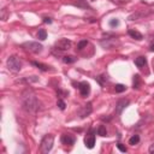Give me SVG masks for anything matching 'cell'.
Returning a JSON list of instances; mask_svg holds the SVG:
<instances>
[{"mask_svg": "<svg viewBox=\"0 0 154 154\" xmlns=\"http://www.w3.org/2000/svg\"><path fill=\"white\" fill-rule=\"evenodd\" d=\"M43 23H46V24H51V23H52V18L45 17V18H43Z\"/></svg>", "mask_w": 154, "mask_h": 154, "instance_id": "26", "label": "cell"}, {"mask_svg": "<svg viewBox=\"0 0 154 154\" xmlns=\"http://www.w3.org/2000/svg\"><path fill=\"white\" fill-rule=\"evenodd\" d=\"M98 135H100V136H106L107 135V130H106V128L104 126V125H100L99 128H98Z\"/></svg>", "mask_w": 154, "mask_h": 154, "instance_id": "19", "label": "cell"}, {"mask_svg": "<svg viewBox=\"0 0 154 154\" xmlns=\"http://www.w3.org/2000/svg\"><path fill=\"white\" fill-rule=\"evenodd\" d=\"M87 45H88V41L87 40H82V41L78 42V45H77V48H78V49H83L84 47H87Z\"/></svg>", "mask_w": 154, "mask_h": 154, "instance_id": "21", "label": "cell"}, {"mask_svg": "<svg viewBox=\"0 0 154 154\" xmlns=\"http://www.w3.org/2000/svg\"><path fill=\"white\" fill-rule=\"evenodd\" d=\"M150 51H154V43L150 45Z\"/></svg>", "mask_w": 154, "mask_h": 154, "instance_id": "28", "label": "cell"}, {"mask_svg": "<svg viewBox=\"0 0 154 154\" xmlns=\"http://www.w3.org/2000/svg\"><path fill=\"white\" fill-rule=\"evenodd\" d=\"M23 107L29 112H35L39 110V100L31 92H25L23 94Z\"/></svg>", "mask_w": 154, "mask_h": 154, "instance_id": "1", "label": "cell"}, {"mask_svg": "<svg viewBox=\"0 0 154 154\" xmlns=\"http://www.w3.org/2000/svg\"><path fill=\"white\" fill-rule=\"evenodd\" d=\"M57 105H58V107H59L61 111H64V110H65V106H66V105H65V102H64L61 99H58V101H57Z\"/></svg>", "mask_w": 154, "mask_h": 154, "instance_id": "22", "label": "cell"}, {"mask_svg": "<svg viewBox=\"0 0 154 154\" xmlns=\"http://www.w3.org/2000/svg\"><path fill=\"white\" fill-rule=\"evenodd\" d=\"M75 141H76L75 136H72V135H70V134H64V135L61 136V142H63L64 144H66V146H72V144L75 143Z\"/></svg>", "mask_w": 154, "mask_h": 154, "instance_id": "8", "label": "cell"}, {"mask_svg": "<svg viewBox=\"0 0 154 154\" xmlns=\"http://www.w3.org/2000/svg\"><path fill=\"white\" fill-rule=\"evenodd\" d=\"M153 43H154V41H153Z\"/></svg>", "mask_w": 154, "mask_h": 154, "instance_id": "29", "label": "cell"}, {"mask_svg": "<svg viewBox=\"0 0 154 154\" xmlns=\"http://www.w3.org/2000/svg\"><path fill=\"white\" fill-rule=\"evenodd\" d=\"M92 104H87L84 107H83V111L81 112V117L82 118H84V117H87V116H89L90 113H92Z\"/></svg>", "mask_w": 154, "mask_h": 154, "instance_id": "11", "label": "cell"}, {"mask_svg": "<svg viewBox=\"0 0 154 154\" xmlns=\"http://www.w3.org/2000/svg\"><path fill=\"white\" fill-rule=\"evenodd\" d=\"M63 61L65 64H72L76 61V58L73 55H65V57H63Z\"/></svg>", "mask_w": 154, "mask_h": 154, "instance_id": "16", "label": "cell"}, {"mask_svg": "<svg viewBox=\"0 0 154 154\" xmlns=\"http://www.w3.org/2000/svg\"><path fill=\"white\" fill-rule=\"evenodd\" d=\"M71 46H72V42H71L70 40H67V39H60L59 41H57V42L54 43V48H55V49H59V51H61V52L70 49Z\"/></svg>", "mask_w": 154, "mask_h": 154, "instance_id": "5", "label": "cell"}, {"mask_svg": "<svg viewBox=\"0 0 154 154\" xmlns=\"http://www.w3.org/2000/svg\"><path fill=\"white\" fill-rule=\"evenodd\" d=\"M7 67L12 72H19L22 69V61L19 60V58L17 55H11L7 59Z\"/></svg>", "mask_w": 154, "mask_h": 154, "instance_id": "3", "label": "cell"}, {"mask_svg": "<svg viewBox=\"0 0 154 154\" xmlns=\"http://www.w3.org/2000/svg\"><path fill=\"white\" fill-rule=\"evenodd\" d=\"M37 37H39V40H41V41L46 40V39H47V33H46V30H45V29H40L39 33H37Z\"/></svg>", "mask_w": 154, "mask_h": 154, "instance_id": "18", "label": "cell"}, {"mask_svg": "<svg viewBox=\"0 0 154 154\" xmlns=\"http://www.w3.org/2000/svg\"><path fill=\"white\" fill-rule=\"evenodd\" d=\"M117 147H118V149H119L120 152H123V153H125V152H126V147H125L124 144H122V143H118V144H117Z\"/></svg>", "mask_w": 154, "mask_h": 154, "instance_id": "25", "label": "cell"}, {"mask_svg": "<svg viewBox=\"0 0 154 154\" xmlns=\"http://www.w3.org/2000/svg\"><path fill=\"white\" fill-rule=\"evenodd\" d=\"M128 33H129V35H130L132 39H135V40H142V37H143L141 33H138L137 30H134V29H130Z\"/></svg>", "mask_w": 154, "mask_h": 154, "instance_id": "12", "label": "cell"}, {"mask_svg": "<svg viewBox=\"0 0 154 154\" xmlns=\"http://www.w3.org/2000/svg\"><path fill=\"white\" fill-rule=\"evenodd\" d=\"M138 142H140V136L138 135H132L130 137V140H129V144H131V146H135Z\"/></svg>", "mask_w": 154, "mask_h": 154, "instance_id": "17", "label": "cell"}, {"mask_svg": "<svg viewBox=\"0 0 154 154\" xmlns=\"http://www.w3.org/2000/svg\"><path fill=\"white\" fill-rule=\"evenodd\" d=\"M7 17H9L7 10H6V9H3V10H1V19H3V21H6Z\"/></svg>", "mask_w": 154, "mask_h": 154, "instance_id": "23", "label": "cell"}, {"mask_svg": "<svg viewBox=\"0 0 154 154\" xmlns=\"http://www.w3.org/2000/svg\"><path fill=\"white\" fill-rule=\"evenodd\" d=\"M78 86V89H80V93L82 96H88L89 93H90V84L88 82H81L77 84Z\"/></svg>", "mask_w": 154, "mask_h": 154, "instance_id": "6", "label": "cell"}, {"mask_svg": "<svg viewBox=\"0 0 154 154\" xmlns=\"http://www.w3.org/2000/svg\"><path fill=\"white\" fill-rule=\"evenodd\" d=\"M31 64H33L34 66H36L37 69L42 70V71H48V70H49V66H48V65H45V64H42V63H39V61H33Z\"/></svg>", "mask_w": 154, "mask_h": 154, "instance_id": "13", "label": "cell"}, {"mask_svg": "<svg viewBox=\"0 0 154 154\" xmlns=\"http://www.w3.org/2000/svg\"><path fill=\"white\" fill-rule=\"evenodd\" d=\"M149 153H154V143L153 144H150V147H149Z\"/></svg>", "mask_w": 154, "mask_h": 154, "instance_id": "27", "label": "cell"}, {"mask_svg": "<svg viewBox=\"0 0 154 154\" xmlns=\"http://www.w3.org/2000/svg\"><path fill=\"white\" fill-rule=\"evenodd\" d=\"M22 47H23V48H24L27 52L35 53V54L40 53V52L42 51V48H43L41 43L35 42V41H28V42H24V43L22 45Z\"/></svg>", "mask_w": 154, "mask_h": 154, "instance_id": "4", "label": "cell"}, {"mask_svg": "<svg viewBox=\"0 0 154 154\" xmlns=\"http://www.w3.org/2000/svg\"><path fill=\"white\" fill-rule=\"evenodd\" d=\"M53 143H54V136L51 135V134L45 135V137L42 138L41 144H40V152L42 154H47L48 152H51V149L53 147Z\"/></svg>", "mask_w": 154, "mask_h": 154, "instance_id": "2", "label": "cell"}, {"mask_svg": "<svg viewBox=\"0 0 154 154\" xmlns=\"http://www.w3.org/2000/svg\"><path fill=\"white\" fill-rule=\"evenodd\" d=\"M73 5L78 7H83V9H89V5L86 3V0H77V1L73 3Z\"/></svg>", "mask_w": 154, "mask_h": 154, "instance_id": "14", "label": "cell"}, {"mask_svg": "<svg viewBox=\"0 0 154 154\" xmlns=\"http://www.w3.org/2000/svg\"><path fill=\"white\" fill-rule=\"evenodd\" d=\"M114 89H116V93H123V92H125L126 87L124 84H116Z\"/></svg>", "mask_w": 154, "mask_h": 154, "instance_id": "20", "label": "cell"}, {"mask_svg": "<svg viewBox=\"0 0 154 154\" xmlns=\"http://www.w3.org/2000/svg\"><path fill=\"white\" fill-rule=\"evenodd\" d=\"M110 25H111L112 28L118 27V25H119V21H118L117 18H113V19H111V21H110Z\"/></svg>", "mask_w": 154, "mask_h": 154, "instance_id": "24", "label": "cell"}, {"mask_svg": "<svg viewBox=\"0 0 154 154\" xmlns=\"http://www.w3.org/2000/svg\"><path fill=\"white\" fill-rule=\"evenodd\" d=\"M128 105H129V100H125V99L119 100V101L117 102V105H116V113H117V114L122 113V111H123Z\"/></svg>", "mask_w": 154, "mask_h": 154, "instance_id": "9", "label": "cell"}, {"mask_svg": "<svg viewBox=\"0 0 154 154\" xmlns=\"http://www.w3.org/2000/svg\"><path fill=\"white\" fill-rule=\"evenodd\" d=\"M84 144H86V147L89 148V149L94 148V144H95V136L93 135V132H90L89 135L86 136V138H84Z\"/></svg>", "mask_w": 154, "mask_h": 154, "instance_id": "7", "label": "cell"}, {"mask_svg": "<svg viewBox=\"0 0 154 154\" xmlns=\"http://www.w3.org/2000/svg\"><path fill=\"white\" fill-rule=\"evenodd\" d=\"M135 65H136L137 67H140V69L144 67V66L147 65L146 58H144V57H138V58H136V59H135Z\"/></svg>", "mask_w": 154, "mask_h": 154, "instance_id": "10", "label": "cell"}, {"mask_svg": "<svg viewBox=\"0 0 154 154\" xmlns=\"http://www.w3.org/2000/svg\"><path fill=\"white\" fill-rule=\"evenodd\" d=\"M140 83H141L140 76H138V75H135V76H134V80H132V86H134V88L138 89V88H140Z\"/></svg>", "mask_w": 154, "mask_h": 154, "instance_id": "15", "label": "cell"}]
</instances>
